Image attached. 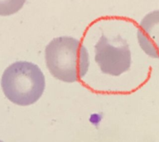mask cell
<instances>
[{
  "mask_svg": "<svg viewBox=\"0 0 159 142\" xmlns=\"http://www.w3.org/2000/svg\"><path fill=\"white\" fill-rule=\"evenodd\" d=\"M50 73L61 82H78L86 75L89 66L88 51L79 40L71 37L54 38L45 50Z\"/></svg>",
  "mask_w": 159,
  "mask_h": 142,
  "instance_id": "6da1fadb",
  "label": "cell"
},
{
  "mask_svg": "<svg viewBox=\"0 0 159 142\" xmlns=\"http://www.w3.org/2000/svg\"><path fill=\"white\" fill-rule=\"evenodd\" d=\"M1 87L10 102L26 107L34 104L42 97L46 80L37 65L24 61L16 62L5 69Z\"/></svg>",
  "mask_w": 159,
  "mask_h": 142,
  "instance_id": "7a4b0ae2",
  "label": "cell"
},
{
  "mask_svg": "<svg viewBox=\"0 0 159 142\" xmlns=\"http://www.w3.org/2000/svg\"><path fill=\"white\" fill-rule=\"evenodd\" d=\"M95 62L104 74L119 77L131 66V52L121 37L109 39L102 35L94 47Z\"/></svg>",
  "mask_w": 159,
  "mask_h": 142,
  "instance_id": "3957f363",
  "label": "cell"
},
{
  "mask_svg": "<svg viewBox=\"0 0 159 142\" xmlns=\"http://www.w3.org/2000/svg\"><path fill=\"white\" fill-rule=\"evenodd\" d=\"M139 46L149 57L159 58V10L147 14L138 30Z\"/></svg>",
  "mask_w": 159,
  "mask_h": 142,
  "instance_id": "277c9868",
  "label": "cell"
},
{
  "mask_svg": "<svg viewBox=\"0 0 159 142\" xmlns=\"http://www.w3.org/2000/svg\"><path fill=\"white\" fill-rule=\"evenodd\" d=\"M26 0H0V16H9L19 11Z\"/></svg>",
  "mask_w": 159,
  "mask_h": 142,
  "instance_id": "5b68a950",
  "label": "cell"
},
{
  "mask_svg": "<svg viewBox=\"0 0 159 142\" xmlns=\"http://www.w3.org/2000/svg\"><path fill=\"white\" fill-rule=\"evenodd\" d=\"M0 142H3V141H2V140H0Z\"/></svg>",
  "mask_w": 159,
  "mask_h": 142,
  "instance_id": "8992f818",
  "label": "cell"
}]
</instances>
